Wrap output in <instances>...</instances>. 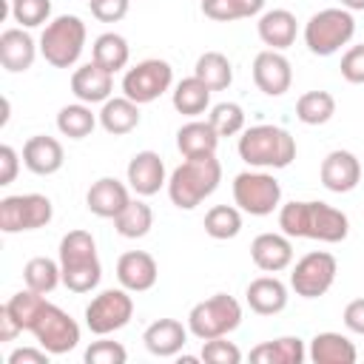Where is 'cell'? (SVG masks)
<instances>
[{"instance_id": "1", "label": "cell", "mask_w": 364, "mask_h": 364, "mask_svg": "<svg viewBox=\"0 0 364 364\" xmlns=\"http://www.w3.org/2000/svg\"><path fill=\"white\" fill-rule=\"evenodd\" d=\"M279 228L290 239H316V242H344L350 233V219L344 210L327 202H287L279 208Z\"/></svg>"}, {"instance_id": "2", "label": "cell", "mask_w": 364, "mask_h": 364, "mask_svg": "<svg viewBox=\"0 0 364 364\" xmlns=\"http://www.w3.org/2000/svg\"><path fill=\"white\" fill-rule=\"evenodd\" d=\"M60 273L71 293H91L102 279L97 242L88 230H68L60 239Z\"/></svg>"}, {"instance_id": "3", "label": "cell", "mask_w": 364, "mask_h": 364, "mask_svg": "<svg viewBox=\"0 0 364 364\" xmlns=\"http://www.w3.org/2000/svg\"><path fill=\"white\" fill-rule=\"evenodd\" d=\"M219 182H222V165L216 154L185 159L168 176V196L179 210H193L219 188Z\"/></svg>"}, {"instance_id": "4", "label": "cell", "mask_w": 364, "mask_h": 364, "mask_svg": "<svg viewBox=\"0 0 364 364\" xmlns=\"http://www.w3.org/2000/svg\"><path fill=\"white\" fill-rule=\"evenodd\" d=\"M239 156L250 168H287L296 159V139L279 125H250L239 136Z\"/></svg>"}, {"instance_id": "5", "label": "cell", "mask_w": 364, "mask_h": 364, "mask_svg": "<svg viewBox=\"0 0 364 364\" xmlns=\"http://www.w3.org/2000/svg\"><path fill=\"white\" fill-rule=\"evenodd\" d=\"M85 23L77 14H60L46 23L40 34V54L54 68H71L85 48Z\"/></svg>"}, {"instance_id": "6", "label": "cell", "mask_w": 364, "mask_h": 364, "mask_svg": "<svg viewBox=\"0 0 364 364\" xmlns=\"http://www.w3.org/2000/svg\"><path fill=\"white\" fill-rule=\"evenodd\" d=\"M355 34L353 11L347 9H321L304 23V46L316 57H330L341 46H347Z\"/></svg>"}, {"instance_id": "7", "label": "cell", "mask_w": 364, "mask_h": 364, "mask_svg": "<svg viewBox=\"0 0 364 364\" xmlns=\"http://www.w3.org/2000/svg\"><path fill=\"white\" fill-rule=\"evenodd\" d=\"M239 324H242V304L228 293H213L210 299L193 304L188 313V330L199 341L228 336Z\"/></svg>"}, {"instance_id": "8", "label": "cell", "mask_w": 364, "mask_h": 364, "mask_svg": "<svg viewBox=\"0 0 364 364\" xmlns=\"http://www.w3.org/2000/svg\"><path fill=\"white\" fill-rule=\"evenodd\" d=\"M233 202L250 216H267L282 202V185L267 171H242L233 176Z\"/></svg>"}, {"instance_id": "9", "label": "cell", "mask_w": 364, "mask_h": 364, "mask_svg": "<svg viewBox=\"0 0 364 364\" xmlns=\"http://www.w3.org/2000/svg\"><path fill=\"white\" fill-rule=\"evenodd\" d=\"M54 216V205L43 193H14L0 199V230L23 233L46 228Z\"/></svg>"}, {"instance_id": "10", "label": "cell", "mask_w": 364, "mask_h": 364, "mask_svg": "<svg viewBox=\"0 0 364 364\" xmlns=\"http://www.w3.org/2000/svg\"><path fill=\"white\" fill-rule=\"evenodd\" d=\"M28 333L37 338L40 347H46L51 355H63V353H71L77 344H80V324L65 313L60 310L57 304L46 301L43 310L37 313V318L31 321Z\"/></svg>"}, {"instance_id": "11", "label": "cell", "mask_w": 364, "mask_h": 364, "mask_svg": "<svg viewBox=\"0 0 364 364\" xmlns=\"http://www.w3.org/2000/svg\"><path fill=\"white\" fill-rule=\"evenodd\" d=\"M128 293L131 290L125 287H111L97 293L85 307V327L94 336H108L122 330L134 318V299Z\"/></svg>"}, {"instance_id": "12", "label": "cell", "mask_w": 364, "mask_h": 364, "mask_svg": "<svg viewBox=\"0 0 364 364\" xmlns=\"http://www.w3.org/2000/svg\"><path fill=\"white\" fill-rule=\"evenodd\" d=\"M173 82V68L168 60H159V57H151V60H142L136 63L134 68L125 71L122 77V94L128 100H134L136 105H148L154 100H159Z\"/></svg>"}, {"instance_id": "13", "label": "cell", "mask_w": 364, "mask_h": 364, "mask_svg": "<svg viewBox=\"0 0 364 364\" xmlns=\"http://www.w3.org/2000/svg\"><path fill=\"white\" fill-rule=\"evenodd\" d=\"M336 273H338L336 256L327 250H313L296 262V267L290 273V287L301 299H318L333 287Z\"/></svg>"}, {"instance_id": "14", "label": "cell", "mask_w": 364, "mask_h": 364, "mask_svg": "<svg viewBox=\"0 0 364 364\" xmlns=\"http://www.w3.org/2000/svg\"><path fill=\"white\" fill-rule=\"evenodd\" d=\"M253 82H256V88L262 94L282 97L290 88V82H293L290 60L282 51H273V48L259 51L256 60H253Z\"/></svg>"}, {"instance_id": "15", "label": "cell", "mask_w": 364, "mask_h": 364, "mask_svg": "<svg viewBox=\"0 0 364 364\" xmlns=\"http://www.w3.org/2000/svg\"><path fill=\"white\" fill-rule=\"evenodd\" d=\"M318 176H321V185L330 193H350L361 182V162H358L355 154L338 148V151H330L321 159Z\"/></svg>"}, {"instance_id": "16", "label": "cell", "mask_w": 364, "mask_h": 364, "mask_svg": "<svg viewBox=\"0 0 364 364\" xmlns=\"http://www.w3.org/2000/svg\"><path fill=\"white\" fill-rule=\"evenodd\" d=\"M128 185L136 196H154L159 193L162 185H168V176H165V162L156 151H139L131 156L128 162Z\"/></svg>"}, {"instance_id": "17", "label": "cell", "mask_w": 364, "mask_h": 364, "mask_svg": "<svg viewBox=\"0 0 364 364\" xmlns=\"http://www.w3.org/2000/svg\"><path fill=\"white\" fill-rule=\"evenodd\" d=\"M250 259L264 273H282L293 264V242L287 233H259L250 242Z\"/></svg>"}, {"instance_id": "18", "label": "cell", "mask_w": 364, "mask_h": 364, "mask_svg": "<svg viewBox=\"0 0 364 364\" xmlns=\"http://www.w3.org/2000/svg\"><path fill=\"white\" fill-rule=\"evenodd\" d=\"M117 279L125 290L131 293H145L156 284L159 279V267L156 259L145 250H128L117 259Z\"/></svg>"}, {"instance_id": "19", "label": "cell", "mask_w": 364, "mask_h": 364, "mask_svg": "<svg viewBox=\"0 0 364 364\" xmlns=\"http://www.w3.org/2000/svg\"><path fill=\"white\" fill-rule=\"evenodd\" d=\"M114 91V74L108 68H102L100 63H85L80 65L74 74H71V94L85 102V105H94V102H105Z\"/></svg>"}, {"instance_id": "20", "label": "cell", "mask_w": 364, "mask_h": 364, "mask_svg": "<svg viewBox=\"0 0 364 364\" xmlns=\"http://www.w3.org/2000/svg\"><path fill=\"white\" fill-rule=\"evenodd\" d=\"M65 162V154H63V145L60 139L48 136V134H37V136H28L26 145H23V165L37 173V176H51L63 168Z\"/></svg>"}, {"instance_id": "21", "label": "cell", "mask_w": 364, "mask_h": 364, "mask_svg": "<svg viewBox=\"0 0 364 364\" xmlns=\"http://www.w3.org/2000/svg\"><path fill=\"white\" fill-rule=\"evenodd\" d=\"M128 202H131L128 188H125L119 179H114V176L97 179V182L88 188V193H85L88 210H91L94 216H100V219H117Z\"/></svg>"}, {"instance_id": "22", "label": "cell", "mask_w": 364, "mask_h": 364, "mask_svg": "<svg viewBox=\"0 0 364 364\" xmlns=\"http://www.w3.org/2000/svg\"><path fill=\"white\" fill-rule=\"evenodd\" d=\"M188 327L176 318H156L154 324L145 327L142 333V341L148 347L151 355H159V358H171L176 353H182V347L188 344Z\"/></svg>"}, {"instance_id": "23", "label": "cell", "mask_w": 364, "mask_h": 364, "mask_svg": "<svg viewBox=\"0 0 364 364\" xmlns=\"http://www.w3.org/2000/svg\"><path fill=\"white\" fill-rule=\"evenodd\" d=\"M37 43L31 40V34L26 28H6L0 34V65L9 74H20L28 71L34 65L37 57Z\"/></svg>"}, {"instance_id": "24", "label": "cell", "mask_w": 364, "mask_h": 364, "mask_svg": "<svg viewBox=\"0 0 364 364\" xmlns=\"http://www.w3.org/2000/svg\"><path fill=\"white\" fill-rule=\"evenodd\" d=\"M256 31H259V40L273 48V51H284L296 43V14L287 11V9H270V11H262L259 14V23H256Z\"/></svg>"}, {"instance_id": "25", "label": "cell", "mask_w": 364, "mask_h": 364, "mask_svg": "<svg viewBox=\"0 0 364 364\" xmlns=\"http://www.w3.org/2000/svg\"><path fill=\"white\" fill-rule=\"evenodd\" d=\"M245 299H247V304H250L253 313H259V316H276V313H282L287 307V299L290 296H287V284L279 282L276 276H259V279H253L247 284Z\"/></svg>"}, {"instance_id": "26", "label": "cell", "mask_w": 364, "mask_h": 364, "mask_svg": "<svg viewBox=\"0 0 364 364\" xmlns=\"http://www.w3.org/2000/svg\"><path fill=\"white\" fill-rule=\"evenodd\" d=\"M219 134L213 131V125L208 119H191L176 131V148L185 159H196V156H213L219 148Z\"/></svg>"}, {"instance_id": "27", "label": "cell", "mask_w": 364, "mask_h": 364, "mask_svg": "<svg viewBox=\"0 0 364 364\" xmlns=\"http://www.w3.org/2000/svg\"><path fill=\"white\" fill-rule=\"evenodd\" d=\"M307 358L313 364H355L358 353H355V344L347 336L327 330V333H316L310 338Z\"/></svg>"}, {"instance_id": "28", "label": "cell", "mask_w": 364, "mask_h": 364, "mask_svg": "<svg viewBox=\"0 0 364 364\" xmlns=\"http://www.w3.org/2000/svg\"><path fill=\"white\" fill-rule=\"evenodd\" d=\"M307 358V347L299 336H282L273 341H262L250 350L253 364H301Z\"/></svg>"}, {"instance_id": "29", "label": "cell", "mask_w": 364, "mask_h": 364, "mask_svg": "<svg viewBox=\"0 0 364 364\" xmlns=\"http://www.w3.org/2000/svg\"><path fill=\"white\" fill-rule=\"evenodd\" d=\"M100 125L114 134V136H125L139 125V105L134 100L122 97H108L100 108Z\"/></svg>"}, {"instance_id": "30", "label": "cell", "mask_w": 364, "mask_h": 364, "mask_svg": "<svg viewBox=\"0 0 364 364\" xmlns=\"http://www.w3.org/2000/svg\"><path fill=\"white\" fill-rule=\"evenodd\" d=\"M171 100H173V108H176L179 114H185V117H199V114H205L208 105H210V88H208L196 74H191V77H185V80L176 82V88L171 91Z\"/></svg>"}, {"instance_id": "31", "label": "cell", "mask_w": 364, "mask_h": 364, "mask_svg": "<svg viewBox=\"0 0 364 364\" xmlns=\"http://www.w3.org/2000/svg\"><path fill=\"white\" fill-rule=\"evenodd\" d=\"M128 57H131V48H128V40L117 31H105L94 40L91 46V60L100 63L102 68H108L111 74H117L119 68L128 65Z\"/></svg>"}, {"instance_id": "32", "label": "cell", "mask_w": 364, "mask_h": 364, "mask_svg": "<svg viewBox=\"0 0 364 364\" xmlns=\"http://www.w3.org/2000/svg\"><path fill=\"white\" fill-rule=\"evenodd\" d=\"M193 74H196L210 91H225V88L233 82V65H230V60H228L222 51H205V54L196 60Z\"/></svg>"}, {"instance_id": "33", "label": "cell", "mask_w": 364, "mask_h": 364, "mask_svg": "<svg viewBox=\"0 0 364 364\" xmlns=\"http://www.w3.org/2000/svg\"><path fill=\"white\" fill-rule=\"evenodd\" d=\"M97 117L100 114H94L91 105H85V102L77 100L74 105H63L60 108V114H57V131L63 136H68V139H85L94 131V125H97Z\"/></svg>"}, {"instance_id": "34", "label": "cell", "mask_w": 364, "mask_h": 364, "mask_svg": "<svg viewBox=\"0 0 364 364\" xmlns=\"http://www.w3.org/2000/svg\"><path fill=\"white\" fill-rule=\"evenodd\" d=\"M336 114V100L330 91H304L296 100V117L304 125H324Z\"/></svg>"}, {"instance_id": "35", "label": "cell", "mask_w": 364, "mask_h": 364, "mask_svg": "<svg viewBox=\"0 0 364 364\" xmlns=\"http://www.w3.org/2000/svg\"><path fill=\"white\" fill-rule=\"evenodd\" d=\"M114 228L125 239H142L154 228V210H151V205H145L142 199H131L122 208V213L114 219Z\"/></svg>"}, {"instance_id": "36", "label": "cell", "mask_w": 364, "mask_h": 364, "mask_svg": "<svg viewBox=\"0 0 364 364\" xmlns=\"http://www.w3.org/2000/svg\"><path fill=\"white\" fill-rule=\"evenodd\" d=\"M23 282L28 290L34 293H51L60 282H63V273H60V262L48 259V256H34L26 262L23 267Z\"/></svg>"}, {"instance_id": "37", "label": "cell", "mask_w": 364, "mask_h": 364, "mask_svg": "<svg viewBox=\"0 0 364 364\" xmlns=\"http://www.w3.org/2000/svg\"><path fill=\"white\" fill-rule=\"evenodd\" d=\"M242 230V210L233 205H213L205 213V233L210 239H233Z\"/></svg>"}, {"instance_id": "38", "label": "cell", "mask_w": 364, "mask_h": 364, "mask_svg": "<svg viewBox=\"0 0 364 364\" xmlns=\"http://www.w3.org/2000/svg\"><path fill=\"white\" fill-rule=\"evenodd\" d=\"M208 122L213 125V131L219 136H233V134H239L245 128V111H242L239 102H216L210 108Z\"/></svg>"}, {"instance_id": "39", "label": "cell", "mask_w": 364, "mask_h": 364, "mask_svg": "<svg viewBox=\"0 0 364 364\" xmlns=\"http://www.w3.org/2000/svg\"><path fill=\"white\" fill-rule=\"evenodd\" d=\"M9 11H11L14 23H20L23 28H37V26L48 23L51 0H11Z\"/></svg>"}, {"instance_id": "40", "label": "cell", "mask_w": 364, "mask_h": 364, "mask_svg": "<svg viewBox=\"0 0 364 364\" xmlns=\"http://www.w3.org/2000/svg\"><path fill=\"white\" fill-rule=\"evenodd\" d=\"M199 358L208 361V364H239L242 361V350L233 341H228L225 336H219V338H208L202 344Z\"/></svg>"}, {"instance_id": "41", "label": "cell", "mask_w": 364, "mask_h": 364, "mask_svg": "<svg viewBox=\"0 0 364 364\" xmlns=\"http://www.w3.org/2000/svg\"><path fill=\"white\" fill-rule=\"evenodd\" d=\"M128 361V353L119 341H91L88 350H85V364H125Z\"/></svg>"}, {"instance_id": "42", "label": "cell", "mask_w": 364, "mask_h": 364, "mask_svg": "<svg viewBox=\"0 0 364 364\" xmlns=\"http://www.w3.org/2000/svg\"><path fill=\"white\" fill-rule=\"evenodd\" d=\"M131 0H88L91 17L100 23H119L128 14Z\"/></svg>"}, {"instance_id": "43", "label": "cell", "mask_w": 364, "mask_h": 364, "mask_svg": "<svg viewBox=\"0 0 364 364\" xmlns=\"http://www.w3.org/2000/svg\"><path fill=\"white\" fill-rule=\"evenodd\" d=\"M341 77L353 85H364V46H350L341 57Z\"/></svg>"}, {"instance_id": "44", "label": "cell", "mask_w": 364, "mask_h": 364, "mask_svg": "<svg viewBox=\"0 0 364 364\" xmlns=\"http://www.w3.org/2000/svg\"><path fill=\"white\" fill-rule=\"evenodd\" d=\"M202 14L216 20V23H233L242 20V11L236 0H202Z\"/></svg>"}, {"instance_id": "45", "label": "cell", "mask_w": 364, "mask_h": 364, "mask_svg": "<svg viewBox=\"0 0 364 364\" xmlns=\"http://www.w3.org/2000/svg\"><path fill=\"white\" fill-rule=\"evenodd\" d=\"M20 171V156L11 145H0V185H11Z\"/></svg>"}, {"instance_id": "46", "label": "cell", "mask_w": 364, "mask_h": 364, "mask_svg": "<svg viewBox=\"0 0 364 364\" xmlns=\"http://www.w3.org/2000/svg\"><path fill=\"white\" fill-rule=\"evenodd\" d=\"M344 327L350 330V333H358V336H364V299H353L347 307H344Z\"/></svg>"}, {"instance_id": "47", "label": "cell", "mask_w": 364, "mask_h": 364, "mask_svg": "<svg viewBox=\"0 0 364 364\" xmlns=\"http://www.w3.org/2000/svg\"><path fill=\"white\" fill-rule=\"evenodd\" d=\"M48 350L46 347H20L9 355V364H48Z\"/></svg>"}, {"instance_id": "48", "label": "cell", "mask_w": 364, "mask_h": 364, "mask_svg": "<svg viewBox=\"0 0 364 364\" xmlns=\"http://www.w3.org/2000/svg\"><path fill=\"white\" fill-rule=\"evenodd\" d=\"M23 333V327L17 324V318L9 313V307H0V341H14Z\"/></svg>"}, {"instance_id": "49", "label": "cell", "mask_w": 364, "mask_h": 364, "mask_svg": "<svg viewBox=\"0 0 364 364\" xmlns=\"http://www.w3.org/2000/svg\"><path fill=\"white\" fill-rule=\"evenodd\" d=\"M264 3H267V0H236V6H239V11H242V20L262 14V11H264Z\"/></svg>"}, {"instance_id": "50", "label": "cell", "mask_w": 364, "mask_h": 364, "mask_svg": "<svg viewBox=\"0 0 364 364\" xmlns=\"http://www.w3.org/2000/svg\"><path fill=\"white\" fill-rule=\"evenodd\" d=\"M341 9H347V11H364V0H341Z\"/></svg>"}]
</instances>
